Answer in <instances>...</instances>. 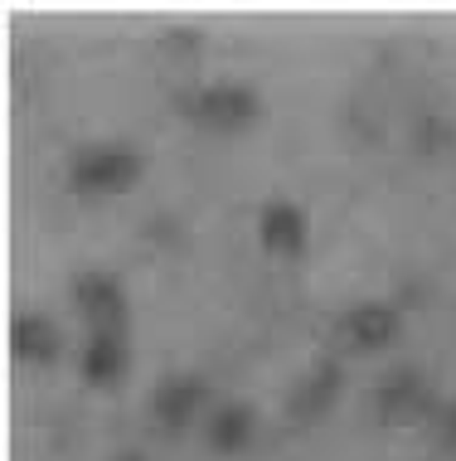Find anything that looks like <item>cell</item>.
<instances>
[{"instance_id":"1","label":"cell","mask_w":456,"mask_h":461,"mask_svg":"<svg viewBox=\"0 0 456 461\" xmlns=\"http://www.w3.org/2000/svg\"><path fill=\"white\" fill-rule=\"evenodd\" d=\"M127 166H131V151L93 146V151L78 156V185H117V180H127Z\"/></svg>"},{"instance_id":"2","label":"cell","mask_w":456,"mask_h":461,"mask_svg":"<svg viewBox=\"0 0 456 461\" xmlns=\"http://www.w3.org/2000/svg\"><path fill=\"white\" fill-rule=\"evenodd\" d=\"M121 365V340L112 330H97L93 340H88V374H97V379H103V374H112Z\"/></svg>"},{"instance_id":"3","label":"cell","mask_w":456,"mask_h":461,"mask_svg":"<svg viewBox=\"0 0 456 461\" xmlns=\"http://www.w3.org/2000/svg\"><path fill=\"white\" fill-rule=\"evenodd\" d=\"M127 461H131V456H127Z\"/></svg>"}]
</instances>
